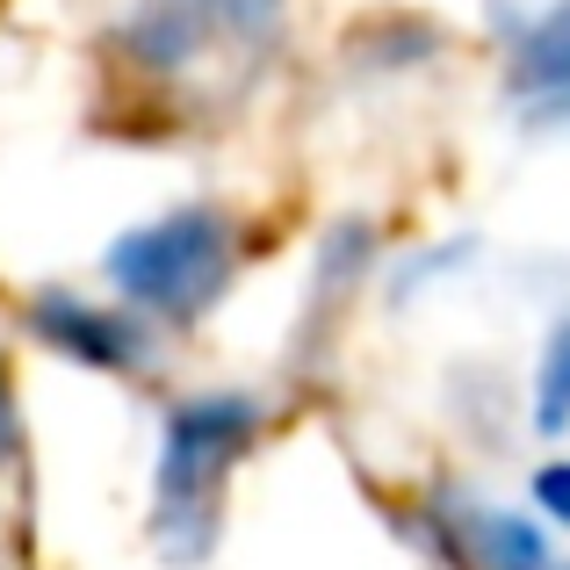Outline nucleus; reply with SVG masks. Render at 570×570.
<instances>
[{"label":"nucleus","instance_id":"f257e3e1","mask_svg":"<svg viewBox=\"0 0 570 570\" xmlns=\"http://www.w3.org/2000/svg\"><path fill=\"white\" fill-rule=\"evenodd\" d=\"M261 433V404L253 397H188L167 412V441H159V505L153 534L174 563H195L217 542V491L232 462Z\"/></svg>","mask_w":570,"mask_h":570},{"label":"nucleus","instance_id":"f03ea898","mask_svg":"<svg viewBox=\"0 0 570 570\" xmlns=\"http://www.w3.org/2000/svg\"><path fill=\"white\" fill-rule=\"evenodd\" d=\"M232 261H238L232 217L188 203V209H167L159 224H138L130 238H116L101 267H109L116 289L138 311H153L159 325H195L224 296Z\"/></svg>","mask_w":570,"mask_h":570},{"label":"nucleus","instance_id":"7ed1b4c3","mask_svg":"<svg viewBox=\"0 0 570 570\" xmlns=\"http://www.w3.org/2000/svg\"><path fill=\"white\" fill-rule=\"evenodd\" d=\"M29 325H37V340L51 354H66V362H80V368H138L145 362L138 325H124L116 311L87 304V296H72V289H43L37 304H29Z\"/></svg>","mask_w":570,"mask_h":570},{"label":"nucleus","instance_id":"20e7f679","mask_svg":"<svg viewBox=\"0 0 570 570\" xmlns=\"http://www.w3.org/2000/svg\"><path fill=\"white\" fill-rule=\"evenodd\" d=\"M448 557L462 570H549V542L542 528H528L520 513H499V505L476 499H448Z\"/></svg>","mask_w":570,"mask_h":570},{"label":"nucleus","instance_id":"39448f33","mask_svg":"<svg viewBox=\"0 0 570 570\" xmlns=\"http://www.w3.org/2000/svg\"><path fill=\"white\" fill-rule=\"evenodd\" d=\"M513 87L528 95V109H549V101L570 95V0L542 8V22L520 37V51H513Z\"/></svg>","mask_w":570,"mask_h":570},{"label":"nucleus","instance_id":"423d86ee","mask_svg":"<svg viewBox=\"0 0 570 570\" xmlns=\"http://www.w3.org/2000/svg\"><path fill=\"white\" fill-rule=\"evenodd\" d=\"M203 14L188 8V0H167V8H145L138 22H130V51L145 58V66H181V58L203 43Z\"/></svg>","mask_w":570,"mask_h":570},{"label":"nucleus","instance_id":"0eeeda50","mask_svg":"<svg viewBox=\"0 0 570 570\" xmlns=\"http://www.w3.org/2000/svg\"><path fill=\"white\" fill-rule=\"evenodd\" d=\"M534 426H542V433L570 426V325H557V333H549L542 383H534Z\"/></svg>","mask_w":570,"mask_h":570},{"label":"nucleus","instance_id":"6e6552de","mask_svg":"<svg viewBox=\"0 0 570 570\" xmlns=\"http://www.w3.org/2000/svg\"><path fill=\"white\" fill-rule=\"evenodd\" d=\"M534 499H542L549 520H563V528H570V462H549V470H534Z\"/></svg>","mask_w":570,"mask_h":570}]
</instances>
